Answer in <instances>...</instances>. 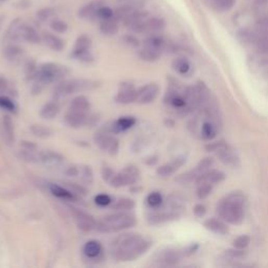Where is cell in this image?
Returning <instances> with one entry per match:
<instances>
[{"label":"cell","mask_w":268,"mask_h":268,"mask_svg":"<svg viewBox=\"0 0 268 268\" xmlns=\"http://www.w3.org/2000/svg\"><path fill=\"white\" fill-rule=\"evenodd\" d=\"M218 132L217 125L213 121H207L204 122L201 127V136L203 139L211 140L216 137Z\"/></svg>","instance_id":"34"},{"label":"cell","mask_w":268,"mask_h":268,"mask_svg":"<svg viewBox=\"0 0 268 268\" xmlns=\"http://www.w3.org/2000/svg\"><path fill=\"white\" fill-rule=\"evenodd\" d=\"M1 26H2V18L0 17V30H1Z\"/></svg>","instance_id":"61"},{"label":"cell","mask_w":268,"mask_h":268,"mask_svg":"<svg viewBox=\"0 0 268 268\" xmlns=\"http://www.w3.org/2000/svg\"><path fill=\"white\" fill-rule=\"evenodd\" d=\"M21 39L26 42H30L32 44H38L42 40V37H40L38 32L35 30L33 26L24 24L22 34H21Z\"/></svg>","instance_id":"31"},{"label":"cell","mask_w":268,"mask_h":268,"mask_svg":"<svg viewBox=\"0 0 268 268\" xmlns=\"http://www.w3.org/2000/svg\"><path fill=\"white\" fill-rule=\"evenodd\" d=\"M100 84L94 80L75 79L69 81H63L54 90V97L56 100L66 97L70 95L83 93V91L96 89Z\"/></svg>","instance_id":"5"},{"label":"cell","mask_w":268,"mask_h":268,"mask_svg":"<svg viewBox=\"0 0 268 268\" xmlns=\"http://www.w3.org/2000/svg\"><path fill=\"white\" fill-rule=\"evenodd\" d=\"M91 107V104L88 98L85 96H77L75 98H73L69 105L70 110L80 111V112H86L89 111Z\"/></svg>","instance_id":"29"},{"label":"cell","mask_w":268,"mask_h":268,"mask_svg":"<svg viewBox=\"0 0 268 268\" xmlns=\"http://www.w3.org/2000/svg\"><path fill=\"white\" fill-rule=\"evenodd\" d=\"M178 218V214L174 211H155L147 216V221L149 224L157 225L175 220Z\"/></svg>","instance_id":"19"},{"label":"cell","mask_w":268,"mask_h":268,"mask_svg":"<svg viewBox=\"0 0 268 268\" xmlns=\"http://www.w3.org/2000/svg\"><path fill=\"white\" fill-rule=\"evenodd\" d=\"M148 18H149V14H148V12L138 10L132 13L131 15L124 21V24L127 29L130 30L131 32L142 34L144 24Z\"/></svg>","instance_id":"9"},{"label":"cell","mask_w":268,"mask_h":268,"mask_svg":"<svg viewBox=\"0 0 268 268\" xmlns=\"http://www.w3.org/2000/svg\"><path fill=\"white\" fill-rule=\"evenodd\" d=\"M136 218L128 211H117L116 213L105 215L96 223V230L102 232H116L133 228Z\"/></svg>","instance_id":"3"},{"label":"cell","mask_w":268,"mask_h":268,"mask_svg":"<svg viewBox=\"0 0 268 268\" xmlns=\"http://www.w3.org/2000/svg\"><path fill=\"white\" fill-rule=\"evenodd\" d=\"M111 132H109L106 128L98 130L94 136V140L96 145L100 148V149L109 155H116L119 149V142L118 139L111 135Z\"/></svg>","instance_id":"6"},{"label":"cell","mask_w":268,"mask_h":268,"mask_svg":"<svg viewBox=\"0 0 268 268\" xmlns=\"http://www.w3.org/2000/svg\"><path fill=\"white\" fill-rule=\"evenodd\" d=\"M91 45H93V42H91V39L88 36H86V35H82V36L77 37V39L76 41L74 51L72 53V56L73 55H77V54H80V53L91 51Z\"/></svg>","instance_id":"32"},{"label":"cell","mask_w":268,"mask_h":268,"mask_svg":"<svg viewBox=\"0 0 268 268\" xmlns=\"http://www.w3.org/2000/svg\"><path fill=\"white\" fill-rule=\"evenodd\" d=\"M24 51L17 44L10 43L3 48V57L12 63H17L23 58Z\"/></svg>","instance_id":"21"},{"label":"cell","mask_w":268,"mask_h":268,"mask_svg":"<svg viewBox=\"0 0 268 268\" xmlns=\"http://www.w3.org/2000/svg\"><path fill=\"white\" fill-rule=\"evenodd\" d=\"M204 227L217 235H227L229 232V228L227 227V224L219 219H215V218H211V219L204 222Z\"/></svg>","instance_id":"28"},{"label":"cell","mask_w":268,"mask_h":268,"mask_svg":"<svg viewBox=\"0 0 268 268\" xmlns=\"http://www.w3.org/2000/svg\"><path fill=\"white\" fill-rule=\"evenodd\" d=\"M48 189H49V191H51V193L54 196L58 197V198L64 199V200H74V201L77 199V197L76 195H74L68 189H66L63 186L61 187V186L56 185V183H51V185L48 186Z\"/></svg>","instance_id":"26"},{"label":"cell","mask_w":268,"mask_h":268,"mask_svg":"<svg viewBox=\"0 0 268 268\" xmlns=\"http://www.w3.org/2000/svg\"><path fill=\"white\" fill-rule=\"evenodd\" d=\"M60 106L57 102H48L40 110V116L44 119H53L59 115Z\"/></svg>","instance_id":"30"},{"label":"cell","mask_w":268,"mask_h":268,"mask_svg":"<svg viewBox=\"0 0 268 268\" xmlns=\"http://www.w3.org/2000/svg\"><path fill=\"white\" fill-rule=\"evenodd\" d=\"M115 15V11L110 9L109 6L103 5L102 8H100L97 12V20H105V19H110L114 17Z\"/></svg>","instance_id":"53"},{"label":"cell","mask_w":268,"mask_h":268,"mask_svg":"<svg viewBox=\"0 0 268 268\" xmlns=\"http://www.w3.org/2000/svg\"><path fill=\"white\" fill-rule=\"evenodd\" d=\"M39 164L49 168H57L64 164V157L55 151H40Z\"/></svg>","instance_id":"14"},{"label":"cell","mask_w":268,"mask_h":268,"mask_svg":"<svg viewBox=\"0 0 268 268\" xmlns=\"http://www.w3.org/2000/svg\"><path fill=\"white\" fill-rule=\"evenodd\" d=\"M112 210L115 211H128L135 208V201L130 198H127V197H123V198H119L112 204Z\"/></svg>","instance_id":"39"},{"label":"cell","mask_w":268,"mask_h":268,"mask_svg":"<svg viewBox=\"0 0 268 268\" xmlns=\"http://www.w3.org/2000/svg\"><path fill=\"white\" fill-rule=\"evenodd\" d=\"M211 9L217 12H228L235 5L236 0H208Z\"/></svg>","instance_id":"35"},{"label":"cell","mask_w":268,"mask_h":268,"mask_svg":"<svg viewBox=\"0 0 268 268\" xmlns=\"http://www.w3.org/2000/svg\"><path fill=\"white\" fill-rule=\"evenodd\" d=\"M244 196L239 192H232L218 204L217 213L225 222L240 224L244 220Z\"/></svg>","instance_id":"2"},{"label":"cell","mask_w":268,"mask_h":268,"mask_svg":"<svg viewBox=\"0 0 268 268\" xmlns=\"http://www.w3.org/2000/svg\"><path fill=\"white\" fill-rule=\"evenodd\" d=\"M56 15V12L53 9H42L37 13V19L40 21V22H46V21L53 20Z\"/></svg>","instance_id":"47"},{"label":"cell","mask_w":268,"mask_h":268,"mask_svg":"<svg viewBox=\"0 0 268 268\" xmlns=\"http://www.w3.org/2000/svg\"><path fill=\"white\" fill-rule=\"evenodd\" d=\"M123 42L128 46H131V47H138L139 46V40L134 36V35H131V34H128V35H125V36L122 38Z\"/></svg>","instance_id":"55"},{"label":"cell","mask_w":268,"mask_h":268,"mask_svg":"<svg viewBox=\"0 0 268 268\" xmlns=\"http://www.w3.org/2000/svg\"><path fill=\"white\" fill-rule=\"evenodd\" d=\"M213 163H214V160L210 158V157H207V158H203L200 163L198 164V166L196 167L195 170L197 171V173H198L199 175H201L202 173L204 172H207L210 170V168L213 166Z\"/></svg>","instance_id":"52"},{"label":"cell","mask_w":268,"mask_h":268,"mask_svg":"<svg viewBox=\"0 0 268 268\" xmlns=\"http://www.w3.org/2000/svg\"><path fill=\"white\" fill-rule=\"evenodd\" d=\"M95 202L98 207H107L112 202L110 196L107 194H98L96 196Z\"/></svg>","instance_id":"54"},{"label":"cell","mask_w":268,"mask_h":268,"mask_svg":"<svg viewBox=\"0 0 268 268\" xmlns=\"http://www.w3.org/2000/svg\"><path fill=\"white\" fill-rule=\"evenodd\" d=\"M20 147L22 148V149L25 150H37L38 147L36 144H34L32 142H29V140H22L20 144Z\"/></svg>","instance_id":"59"},{"label":"cell","mask_w":268,"mask_h":268,"mask_svg":"<svg viewBox=\"0 0 268 268\" xmlns=\"http://www.w3.org/2000/svg\"><path fill=\"white\" fill-rule=\"evenodd\" d=\"M87 117L88 115L86 112H80L69 109V111L64 116V122L68 127H70V128L79 129L81 127L86 125Z\"/></svg>","instance_id":"15"},{"label":"cell","mask_w":268,"mask_h":268,"mask_svg":"<svg viewBox=\"0 0 268 268\" xmlns=\"http://www.w3.org/2000/svg\"><path fill=\"white\" fill-rule=\"evenodd\" d=\"M0 1H6V0H0Z\"/></svg>","instance_id":"62"},{"label":"cell","mask_w":268,"mask_h":268,"mask_svg":"<svg viewBox=\"0 0 268 268\" xmlns=\"http://www.w3.org/2000/svg\"><path fill=\"white\" fill-rule=\"evenodd\" d=\"M217 155L220 157V160L227 165H235L238 160L232 152L229 149L227 145H223L219 150H217Z\"/></svg>","instance_id":"38"},{"label":"cell","mask_w":268,"mask_h":268,"mask_svg":"<svg viewBox=\"0 0 268 268\" xmlns=\"http://www.w3.org/2000/svg\"><path fill=\"white\" fill-rule=\"evenodd\" d=\"M104 5L102 0H93L89 3L85 4L77 12V15L84 20H97V12Z\"/></svg>","instance_id":"13"},{"label":"cell","mask_w":268,"mask_h":268,"mask_svg":"<svg viewBox=\"0 0 268 268\" xmlns=\"http://www.w3.org/2000/svg\"><path fill=\"white\" fill-rule=\"evenodd\" d=\"M79 176L81 180L86 183V185H91L94 182V172L93 169H91L89 166H80V173Z\"/></svg>","instance_id":"42"},{"label":"cell","mask_w":268,"mask_h":268,"mask_svg":"<svg viewBox=\"0 0 268 268\" xmlns=\"http://www.w3.org/2000/svg\"><path fill=\"white\" fill-rule=\"evenodd\" d=\"M139 178V170L133 165L127 166L122 172H118L114 175V177L109 181L110 186L114 188H123L136 183Z\"/></svg>","instance_id":"7"},{"label":"cell","mask_w":268,"mask_h":268,"mask_svg":"<svg viewBox=\"0 0 268 268\" xmlns=\"http://www.w3.org/2000/svg\"><path fill=\"white\" fill-rule=\"evenodd\" d=\"M66 189H68L70 192H72L74 195H76L77 198H81V197L85 196L87 194V191L83 187L76 185V183H66L64 186Z\"/></svg>","instance_id":"50"},{"label":"cell","mask_w":268,"mask_h":268,"mask_svg":"<svg viewBox=\"0 0 268 268\" xmlns=\"http://www.w3.org/2000/svg\"><path fill=\"white\" fill-rule=\"evenodd\" d=\"M42 41L44 42L47 47L53 49L55 52H61L65 46L64 41L51 33L43 34V36H42Z\"/></svg>","instance_id":"24"},{"label":"cell","mask_w":268,"mask_h":268,"mask_svg":"<svg viewBox=\"0 0 268 268\" xmlns=\"http://www.w3.org/2000/svg\"><path fill=\"white\" fill-rule=\"evenodd\" d=\"M159 86L156 83H150L147 85L136 89V100L135 102L142 105L150 104L158 96Z\"/></svg>","instance_id":"8"},{"label":"cell","mask_w":268,"mask_h":268,"mask_svg":"<svg viewBox=\"0 0 268 268\" xmlns=\"http://www.w3.org/2000/svg\"><path fill=\"white\" fill-rule=\"evenodd\" d=\"M69 69L66 66L59 64V63H43L38 67V73L35 77L36 84L34 87V93L39 94L42 88L47 84L63 80L69 75Z\"/></svg>","instance_id":"4"},{"label":"cell","mask_w":268,"mask_h":268,"mask_svg":"<svg viewBox=\"0 0 268 268\" xmlns=\"http://www.w3.org/2000/svg\"><path fill=\"white\" fill-rule=\"evenodd\" d=\"M250 243V238L249 236L248 235H242V236H239L237 237L235 240H234V246L235 249H245L249 245Z\"/></svg>","instance_id":"51"},{"label":"cell","mask_w":268,"mask_h":268,"mask_svg":"<svg viewBox=\"0 0 268 268\" xmlns=\"http://www.w3.org/2000/svg\"><path fill=\"white\" fill-rule=\"evenodd\" d=\"M211 191H213V185H211V183H199L198 190H197V196L200 199H204L210 196Z\"/></svg>","instance_id":"49"},{"label":"cell","mask_w":268,"mask_h":268,"mask_svg":"<svg viewBox=\"0 0 268 268\" xmlns=\"http://www.w3.org/2000/svg\"><path fill=\"white\" fill-rule=\"evenodd\" d=\"M225 178V176L222 172L217 170H209L207 172L202 173L196 179L197 183H211V185H215V183H219Z\"/></svg>","instance_id":"23"},{"label":"cell","mask_w":268,"mask_h":268,"mask_svg":"<svg viewBox=\"0 0 268 268\" xmlns=\"http://www.w3.org/2000/svg\"><path fill=\"white\" fill-rule=\"evenodd\" d=\"M187 256L185 249H167L158 256L157 262L160 266H174Z\"/></svg>","instance_id":"11"},{"label":"cell","mask_w":268,"mask_h":268,"mask_svg":"<svg viewBox=\"0 0 268 268\" xmlns=\"http://www.w3.org/2000/svg\"><path fill=\"white\" fill-rule=\"evenodd\" d=\"M9 90V83L4 77L0 76V96H5Z\"/></svg>","instance_id":"57"},{"label":"cell","mask_w":268,"mask_h":268,"mask_svg":"<svg viewBox=\"0 0 268 268\" xmlns=\"http://www.w3.org/2000/svg\"><path fill=\"white\" fill-rule=\"evenodd\" d=\"M166 27V22L164 19L159 17H150L146 20V22L143 27L142 34H157L163 31Z\"/></svg>","instance_id":"20"},{"label":"cell","mask_w":268,"mask_h":268,"mask_svg":"<svg viewBox=\"0 0 268 268\" xmlns=\"http://www.w3.org/2000/svg\"><path fill=\"white\" fill-rule=\"evenodd\" d=\"M39 152L37 150H25L22 149L19 151V157L31 164H39Z\"/></svg>","instance_id":"41"},{"label":"cell","mask_w":268,"mask_h":268,"mask_svg":"<svg viewBox=\"0 0 268 268\" xmlns=\"http://www.w3.org/2000/svg\"><path fill=\"white\" fill-rule=\"evenodd\" d=\"M80 173V167L77 166H70L65 170V174L69 177H77Z\"/></svg>","instance_id":"58"},{"label":"cell","mask_w":268,"mask_h":268,"mask_svg":"<svg viewBox=\"0 0 268 268\" xmlns=\"http://www.w3.org/2000/svg\"><path fill=\"white\" fill-rule=\"evenodd\" d=\"M0 108L8 110L10 112H16L17 106L12 98L6 96H0Z\"/></svg>","instance_id":"44"},{"label":"cell","mask_w":268,"mask_h":268,"mask_svg":"<svg viewBox=\"0 0 268 268\" xmlns=\"http://www.w3.org/2000/svg\"><path fill=\"white\" fill-rule=\"evenodd\" d=\"M70 210H72V211H73L77 228H79L82 231L96 230L97 221H96V219L93 216L85 213V211L75 209V208H72Z\"/></svg>","instance_id":"10"},{"label":"cell","mask_w":268,"mask_h":268,"mask_svg":"<svg viewBox=\"0 0 268 268\" xmlns=\"http://www.w3.org/2000/svg\"><path fill=\"white\" fill-rule=\"evenodd\" d=\"M49 26H51V29L53 31H55L56 33H59V34L65 33L68 30V25H67V23L65 22V21L60 20V19H56V18H54L51 21Z\"/></svg>","instance_id":"45"},{"label":"cell","mask_w":268,"mask_h":268,"mask_svg":"<svg viewBox=\"0 0 268 268\" xmlns=\"http://www.w3.org/2000/svg\"><path fill=\"white\" fill-rule=\"evenodd\" d=\"M30 130L33 133V135L42 139L49 138L54 135V131L51 128H48V127L43 125H39V124L32 125Z\"/></svg>","instance_id":"36"},{"label":"cell","mask_w":268,"mask_h":268,"mask_svg":"<svg viewBox=\"0 0 268 268\" xmlns=\"http://www.w3.org/2000/svg\"><path fill=\"white\" fill-rule=\"evenodd\" d=\"M161 55L163 54L156 51H153V49L145 47V46H143L138 51V56L140 57V59H143L144 61H147V62L157 61L161 57Z\"/></svg>","instance_id":"40"},{"label":"cell","mask_w":268,"mask_h":268,"mask_svg":"<svg viewBox=\"0 0 268 268\" xmlns=\"http://www.w3.org/2000/svg\"><path fill=\"white\" fill-rule=\"evenodd\" d=\"M206 211H207V209H206V207L203 206V204H196V206L194 207V214L197 217L204 216Z\"/></svg>","instance_id":"60"},{"label":"cell","mask_w":268,"mask_h":268,"mask_svg":"<svg viewBox=\"0 0 268 268\" xmlns=\"http://www.w3.org/2000/svg\"><path fill=\"white\" fill-rule=\"evenodd\" d=\"M152 242L135 232H125L110 244L111 255L121 262H129L142 257L150 249Z\"/></svg>","instance_id":"1"},{"label":"cell","mask_w":268,"mask_h":268,"mask_svg":"<svg viewBox=\"0 0 268 268\" xmlns=\"http://www.w3.org/2000/svg\"><path fill=\"white\" fill-rule=\"evenodd\" d=\"M100 31L105 36H115L118 33V21L114 17L100 21Z\"/></svg>","instance_id":"25"},{"label":"cell","mask_w":268,"mask_h":268,"mask_svg":"<svg viewBox=\"0 0 268 268\" xmlns=\"http://www.w3.org/2000/svg\"><path fill=\"white\" fill-rule=\"evenodd\" d=\"M24 24L25 23L23 22V20L21 18H17L14 20L13 22H11V24L9 25L8 30H6L5 40L9 42H12V43H14V42H16V41H19V40H22L21 39V34H22Z\"/></svg>","instance_id":"17"},{"label":"cell","mask_w":268,"mask_h":268,"mask_svg":"<svg viewBox=\"0 0 268 268\" xmlns=\"http://www.w3.org/2000/svg\"><path fill=\"white\" fill-rule=\"evenodd\" d=\"M24 72H25V76L27 79L35 80V77H36L37 73H38V67L36 65V63H35L33 60L27 61L25 66H24Z\"/></svg>","instance_id":"46"},{"label":"cell","mask_w":268,"mask_h":268,"mask_svg":"<svg viewBox=\"0 0 268 268\" xmlns=\"http://www.w3.org/2000/svg\"><path fill=\"white\" fill-rule=\"evenodd\" d=\"M135 124H136V119L133 116H123L116 119L115 122L111 123L110 126L105 127V128L109 132L116 134L119 132H125L127 130H129Z\"/></svg>","instance_id":"16"},{"label":"cell","mask_w":268,"mask_h":268,"mask_svg":"<svg viewBox=\"0 0 268 268\" xmlns=\"http://www.w3.org/2000/svg\"><path fill=\"white\" fill-rule=\"evenodd\" d=\"M186 164V158L185 157H177L173 159L170 163H167L163 166H160L157 169V174L160 177H169V176L173 175L176 171L178 170L180 167Z\"/></svg>","instance_id":"18"},{"label":"cell","mask_w":268,"mask_h":268,"mask_svg":"<svg viewBox=\"0 0 268 268\" xmlns=\"http://www.w3.org/2000/svg\"><path fill=\"white\" fill-rule=\"evenodd\" d=\"M103 248L101 242L96 241V240H90V241L86 242L83 248V252L87 258L95 259L97 258L102 253Z\"/></svg>","instance_id":"27"},{"label":"cell","mask_w":268,"mask_h":268,"mask_svg":"<svg viewBox=\"0 0 268 268\" xmlns=\"http://www.w3.org/2000/svg\"><path fill=\"white\" fill-rule=\"evenodd\" d=\"M143 46L151 48V49H153V51H156V52H159L163 54L166 46H167V42L164 37H161V36H159V35H156V34H153L144 40Z\"/></svg>","instance_id":"22"},{"label":"cell","mask_w":268,"mask_h":268,"mask_svg":"<svg viewBox=\"0 0 268 268\" xmlns=\"http://www.w3.org/2000/svg\"><path fill=\"white\" fill-rule=\"evenodd\" d=\"M115 174V173L114 172V170H112V169L109 168V167H104L102 169V177H103V179L105 181H108L109 182L111 180V178L114 177Z\"/></svg>","instance_id":"56"},{"label":"cell","mask_w":268,"mask_h":268,"mask_svg":"<svg viewBox=\"0 0 268 268\" xmlns=\"http://www.w3.org/2000/svg\"><path fill=\"white\" fill-rule=\"evenodd\" d=\"M2 128L5 139L9 143L14 142L15 139V129H14V124L12 118L9 115H4L2 118Z\"/></svg>","instance_id":"37"},{"label":"cell","mask_w":268,"mask_h":268,"mask_svg":"<svg viewBox=\"0 0 268 268\" xmlns=\"http://www.w3.org/2000/svg\"><path fill=\"white\" fill-rule=\"evenodd\" d=\"M172 66H173V69L175 70V72L178 73L181 76L189 75L192 69L191 63L189 62V60H187L186 58H182V57L175 59L172 63Z\"/></svg>","instance_id":"33"},{"label":"cell","mask_w":268,"mask_h":268,"mask_svg":"<svg viewBox=\"0 0 268 268\" xmlns=\"http://www.w3.org/2000/svg\"><path fill=\"white\" fill-rule=\"evenodd\" d=\"M136 100V89L131 83H121L119 90L115 96V101L118 104L128 105Z\"/></svg>","instance_id":"12"},{"label":"cell","mask_w":268,"mask_h":268,"mask_svg":"<svg viewBox=\"0 0 268 268\" xmlns=\"http://www.w3.org/2000/svg\"><path fill=\"white\" fill-rule=\"evenodd\" d=\"M163 202H164L163 196H161V194L158 192H152L147 197V203L150 208L157 209L161 206V204H163Z\"/></svg>","instance_id":"43"},{"label":"cell","mask_w":268,"mask_h":268,"mask_svg":"<svg viewBox=\"0 0 268 268\" xmlns=\"http://www.w3.org/2000/svg\"><path fill=\"white\" fill-rule=\"evenodd\" d=\"M117 1L119 5L129 6L134 10H142L146 4V0H117Z\"/></svg>","instance_id":"48"}]
</instances>
